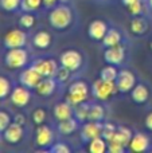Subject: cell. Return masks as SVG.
Returning <instances> with one entry per match:
<instances>
[{"mask_svg": "<svg viewBox=\"0 0 152 153\" xmlns=\"http://www.w3.org/2000/svg\"><path fill=\"white\" fill-rule=\"evenodd\" d=\"M73 22H74V11L72 5L59 1L50 10L48 24L55 31H66L72 27Z\"/></svg>", "mask_w": 152, "mask_h": 153, "instance_id": "cell-1", "label": "cell"}, {"mask_svg": "<svg viewBox=\"0 0 152 153\" xmlns=\"http://www.w3.org/2000/svg\"><path fill=\"white\" fill-rule=\"evenodd\" d=\"M90 94H92V87L85 81L78 79V81H74L69 85L66 101L69 103H72L73 106H77L78 103L88 101Z\"/></svg>", "mask_w": 152, "mask_h": 153, "instance_id": "cell-2", "label": "cell"}, {"mask_svg": "<svg viewBox=\"0 0 152 153\" xmlns=\"http://www.w3.org/2000/svg\"><path fill=\"white\" fill-rule=\"evenodd\" d=\"M30 53L24 47L10 48L4 55V65L10 70H22L28 65Z\"/></svg>", "mask_w": 152, "mask_h": 153, "instance_id": "cell-3", "label": "cell"}, {"mask_svg": "<svg viewBox=\"0 0 152 153\" xmlns=\"http://www.w3.org/2000/svg\"><path fill=\"white\" fill-rule=\"evenodd\" d=\"M118 93L116 82L112 81H105V79L98 78L93 82L92 85V95L96 98L97 101H108L109 98H112L113 95H116Z\"/></svg>", "mask_w": 152, "mask_h": 153, "instance_id": "cell-4", "label": "cell"}, {"mask_svg": "<svg viewBox=\"0 0 152 153\" xmlns=\"http://www.w3.org/2000/svg\"><path fill=\"white\" fill-rule=\"evenodd\" d=\"M59 65L66 69H69L72 73H77L81 70L83 65V56L82 53L75 48H69L65 50L59 56Z\"/></svg>", "mask_w": 152, "mask_h": 153, "instance_id": "cell-5", "label": "cell"}, {"mask_svg": "<svg viewBox=\"0 0 152 153\" xmlns=\"http://www.w3.org/2000/svg\"><path fill=\"white\" fill-rule=\"evenodd\" d=\"M28 42V35L23 28H13L10 30L3 38V45L7 50L18 47H26Z\"/></svg>", "mask_w": 152, "mask_h": 153, "instance_id": "cell-6", "label": "cell"}, {"mask_svg": "<svg viewBox=\"0 0 152 153\" xmlns=\"http://www.w3.org/2000/svg\"><path fill=\"white\" fill-rule=\"evenodd\" d=\"M42 76H55L59 69L58 62L54 58H38L30 65Z\"/></svg>", "mask_w": 152, "mask_h": 153, "instance_id": "cell-7", "label": "cell"}, {"mask_svg": "<svg viewBox=\"0 0 152 153\" xmlns=\"http://www.w3.org/2000/svg\"><path fill=\"white\" fill-rule=\"evenodd\" d=\"M10 101L15 108H26L31 102V89L23 86V85L12 87V91L10 94Z\"/></svg>", "mask_w": 152, "mask_h": 153, "instance_id": "cell-8", "label": "cell"}, {"mask_svg": "<svg viewBox=\"0 0 152 153\" xmlns=\"http://www.w3.org/2000/svg\"><path fill=\"white\" fill-rule=\"evenodd\" d=\"M54 144V132L48 125H39L35 130V145L39 149H50Z\"/></svg>", "mask_w": 152, "mask_h": 153, "instance_id": "cell-9", "label": "cell"}, {"mask_svg": "<svg viewBox=\"0 0 152 153\" xmlns=\"http://www.w3.org/2000/svg\"><path fill=\"white\" fill-rule=\"evenodd\" d=\"M116 86H117L118 93H131L132 89L136 86V75L128 69H123L118 71L117 79H116Z\"/></svg>", "mask_w": 152, "mask_h": 153, "instance_id": "cell-10", "label": "cell"}, {"mask_svg": "<svg viewBox=\"0 0 152 153\" xmlns=\"http://www.w3.org/2000/svg\"><path fill=\"white\" fill-rule=\"evenodd\" d=\"M108 30H109V26L107 22L102 19H94L88 26V36L89 39L94 40V42H102Z\"/></svg>", "mask_w": 152, "mask_h": 153, "instance_id": "cell-11", "label": "cell"}, {"mask_svg": "<svg viewBox=\"0 0 152 153\" xmlns=\"http://www.w3.org/2000/svg\"><path fill=\"white\" fill-rule=\"evenodd\" d=\"M104 61L109 65L121 66L125 61V47L123 45H116L112 47H107L104 51Z\"/></svg>", "mask_w": 152, "mask_h": 153, "instance_id": "cell-12", "label": "cell"}, {"mask_svg": "<svg viewBox=\"0 0 152 153\" xmlns=\"http://www.w3.org/2000/svg\"><path fill=\"white\" fill-rule=\"evenodd\" d=\"M1 136L7 144L16 145V144L22 143V140L24 138V126H22V125L12 121L10 124V126L1 133Z\"/></svg>", "mask_w": 152, "mask_h": 153, "instance_id": "cell-13", "label": "cell"}, {"mask_svg": "<svg viewBox=\"0 0 152 153\" xmlns=\"http://www.w3.org/2000/svg\"><path fill=\"white\" fill-rule=\"evenodd\" d=\"M43 76L37 71L32 66H28V67H24L22 69V73L19 74V83L23 85V86L28 87V89H35L37 85L40 82Z\"/></svg>", "mask_w": 152, "mask_h": 153, "instance_id": "cell-14", "label": "cell"}, {"mask_svg": "<svg viewBox=\"0 0 152 153\" xmlns=\"http://www.w3.org/2000/svg\"><path fill=\"white\" fill-rule=\"evenodd\" d=\"M101 132H102V122L86 121V122H83L82 126H81L80 136H81V140L88 144L90 140L101 136Z\"/></svg>", "mask_w": 152, "mask_h": 153, "instance_id": "cell-15", "label": "cell"}, {"mask_svg": "<svg viewBox=\"0 0 152 153\" xmlns=\"http://www.w3.org/2000/svg\"><path fill=\"white\" fill-rule=\"evenodd\" d=\"M58 85L59 82L55 79V76H43L34 90L39 97H51L57 91Z\"/></svg>", "mask_w": 152, "mask_h": 153, "instance_id": "cell-16", "label": "cell"}, {"mask_svg": "<svg viewBox=\"0 0 152 153\" xmlns=\"http://www.w3.org/2000/svg\"><path fill=\"white\" fill-rule=\"evenodd\" d=\"M53 116L57 121H63V120L72 118V117H74V106L72 103H69L67 101L58 102L53 108Z\"/></svg>", "mask_w": 152, "mask_h": 153, "instance_id": "cell-17", "label": "cell"}, {"mask_svg": "<svg viewBox=\"0 0 152 153\" xmlns=\"http://www.w3.org/2000/svg\"><path fill=\"white\" fill-rule=\"evenodd\" d=\"M150 138L147 134L144 133H135L131 138L128 148L129 151L136 152V153H142V152H147L150 149Z\"/></svg>", "mask_w": 152, "mask_h": 153, "instance_id": "cell-18", "label": "cell"}, {"mask_svg": "<svg viewBox=\"0 0 152 153\" xmlns=\"http://www.w3.org/2000/svg\"><path fill=\"white\" fill-rule=\"evenodd\" d=\"M31 43L38 50H46V48H48L51 46V43H53V36H51V34L48 31H46V30H39V31H37L32 35Z\"/></svg>", "mask_w": 152, "mask_h": 153, "instance_id": "cell-19", "label": "cell"}, {"mask_svg": "<svg viewBox=\"0 0 152 153\" xmlns=\"http://www.w3.org/2000/svg\"><path fill=\"white\" fill-rule=\"evenodd\" d=\"M80 124L81 122L75 117H72V118L63 120V121H58L57 130L61 136H70L80 129Z\"/></svg>", "mask_w": 152, "mask_h": 153, "instance_id": "cell-20", "label": "cell"}, {"mask_svg": "<svg viewBox=\"0 0 152 153\" xmlns=\"http://www.w3.org/2000/svg\"><path fill=\"white\" fill-rule=\"evenodd\" d=\"M131 98L135 103H145L150 98V90L144 83H136V86L132 89L131 91Z\"/></svg>", "mask_w": 152, "mask_h": 153, "instance_id": "cell-21", "label": "cell"}, {"mask_svg": "<svg viewBox=\"0 0 152 153\" xmlns=\"http://www.w3.org/2000/svg\"><path fill=\"white\" fill-rule=\"evenodd\" d=\"M121 42H123V34H121V31L115 28V27H112V28L108 30L107 35L104 36L101 43L107 48V47H112V46H116V45H120Z\"/></svg>", "mask_w": 152, "mask_h": 153, "instance_id": "cell-22", "label": "cell"}, {"mask_svg": "<svg viewBox=\"0 0 152 153\" xmlns=\"http://www.w3.org/2000/svg\"><path fill=\"white\" fill-rule=\"evenodd\" d=\"M132 136H133V133H132V130L129 128L117 126V130H116L115 136H113V138L110 141H116V143L121 144V145H124L127 148L129 145V143H131Z\"/></svg>", "mask_w": 152, "mask_h": 153, "instance_id": "cell-23", "label": "cell"}, {"mask_svg": "<svg viewBox=\"0 0 152 153\" xmlns=\"http://www.w3.org/2000/svg\"><path fill=\"white\" fill-rule=\"evenodd\" d=\"M86 149L90 153H105L108 151V141L102 136H98L89 141Z\"/></svg>", "mask_w": 152, "mask_h": 153, "instance_id": "cell-24", "label": "cell"}, {"mask_svg": "<svg viewBox=\"0 0 152 153\" xmlns=\"http://www.w3.org/2000/svg\"><path fill=\"white\" fill-rule=\"evenodd\" d=\"M105 120V108L101 103H90V110H89V120L88 121L94 122H104Z\"/></svg>", "mask_w": 152, "mask_h": 153, "instance_id": "cell-25", "label": "cell"}, {"mask_svg": "<svg viewBox=\"0 0 152 153\" xmlns=\"http://www.w3.org/2000/svg\"><path fill=\"white\" fill-rule=\"evenodd\" d=\"M90 103L89 101H85V102L78 103L77 106H74V117L81 122H86L89 120V110H90Z\"/></svg>", "mask_w": 152, "mask_h": 153, "instance_id": "cell-26", "label": "cell"}, {"mask_svg": "<svg viewBox=\"0 0 152 153\" xmlns=\"http://www.w3.org/2000/svg\"><path fill=\"white\" fill-rule=\"evenodd\" d=\"M148 30V23L142 16H133L131 20V32L133 35H143Z\"/></svg>", "mask_w": 152, "mask_h": 153, "instance_id": "cell-27", "label": "cell"}, {"mask_svg": "<svg viewBox=\"0 0 152 153\" xmlns=\"http://www.w3.org/2000/svg\"><path fill=\"white\" fill-rule=\"evenodd\" d=\"M118 71H120V70H117V66L108 63L107 66H104L101 70H100V78L105 79V81L116 82L117 75H118Z\"/></svg>", "mask_w": 152, "mask_h": 153, "instance_id": "cell-28", "label": "cell"}, {"mask_svg": "<svg viewBox=\"0 0 152 153\" xmlns=\"http://www.w3.org/2000/svg\"><path fill=\"white\" fill-rule=\"evenodd\" d=\"M37 24V16L34 12H23L19 16V26L23 30H31Z\"/></svg>", "mask_w": 152, "mask_h": 153, "instance_id": "cell-29", "label": "cell"}, {"mask_svg": "<svg viewBox=\"0 0 152 153\" xmlns=\"http://www.w3.org/2000/svg\"><path fill=\"white\" fill-rule=\"evenodd\" d=\"M11 91H12V85L11 81L4 75H0V101L5 100L10 97Z\"/></svg>", "mask_w": 152, "mask_h": 153, "instance_id": "cell-30", "label": "cell"}, {"mask_svg": "<svg viewBox=\"0 0 152 153\" xmlns=\"http://www.w3.org/2000/svg\"><path fill=\"white\" fill-rule=\"evenodd\" d=\"M43 5V0H22L20 10L23 12H37Z\"/></svg>", "mask_w": 152, "mask_h": 153, "instance_id": "cell-31", "label": "cell"}, {"mask_svg": "<svg viewBox=\"0 0 152 153\" xmlns=\"http://www.w3.org/2000/svg\"><path fill=\"white\" fill-rule=\"evenodd\" d=\"M22 0H0V8L4 12H16L20 10Z\"/></svg>", "mask_w": 152, "mask_h": 153, "instance_id": "cell-32", "label": "cell"}, {"mask_svg": "<svg viewBox=\"0 0 152 153\" xmlns=\"http://www.w3.org/2000/svg\"><path fill=\"white\" fill-rule=\"evenodd\" d=\"M31 120H32V122H34L37 126L43 125L46 122V120H47V111H46L43 108L34 109L32 113H31Z\"/></svg>", "mask_w": 152, "mask_h": 153, "instance_id": "cell-33", "label": "cell"}, {"mask_svg": "<svg viewBox=\"0 0 152 153\" xmlns=\"http://www.w3.org/2000/svg\"><path fill=\"white\" fill-rule=\"evenodd\" d=\"M116 130H117V126H116L113 122H102V132L101 136L105 138L107 141H110L115 136Z\"/></svg>", "mask_w": 152, "mask_h": 153, "instance_id": "cell-34", "label": "cell"}, {"mask_svg": "<svg viewBox=\"0 0 152 153\" xmlns=\"http://www.w3.org/2000/svg\"><path fill=\"white\" fill-rule=\"evenodd\" d=\"M72 74L73 73L70 71L69 69H66V67H63V66L59 65V69H58V71H57V74H55V79L59 82V85L67 83V82L70 81V78H72Z\"/></svg>", "mask_w": 152, "mask_h": 153, "instance_id": "cell-35", "label": "cell"}, {"mask_svg": "<svg viewBox=\"0 0 152 153\" xmlns=\"http://www.w3.org/2000/svg\"><path fill=\"white\" fill-rule=\"evenodd\" d=\"M12 122L11 114L5 110H0V134L10 126V124Z\"/></svg>", "mask_w": 152, "mask_h": 153, "instance_id": "cell-36", "label": "cell"}, {"mask_svg": "<svg viewBox=\"0 0 152 153\" xmlns=\"http://www.w3.org/2000/svg\"><path fill=\"white\" fill-rule=\"evenodd\" d=\"M48 151H50L51 153H70L72 148H70V146L67 145L66 143H62V141H59V143H54Z\"/></svg>", "mask_w": 152, "mask_h": 153, "instance_id": "cell-37", "label": "cell"}, {"mask_svg": "<svg viewBox=\"0 0 152 153\" xmlns=\"http://www.w3.org/2000/svg\"><path fill=\"white\" fill-rule=\"evenodd\" d=\"M127 8H128V12L131 13L132 16H139V15H142V12H143V0L133 3V4L128 5Z\"/></svg>", "mask_w": 152, "mask_h": 153, "instance_id": "cell-38", "label": "cell"}, {"mask_svg": "<svg viewBox=\"0 0 152 153\" xmlns=\"http://www.w3.org/2000/svg\"><path fill=\"white\" fill-rule=\"evenodd\" d=\"M125 151V146L116 141H108V152L110 153H123Z\"/></svg>", "mask_w": 152, "mask_h": 153, "instance_id": "cell-39", "label": "cell"}, {"mask_svg": "<svg viewBox=\"0 0 152 153\" xmlns=\"http://www.w3.org/2000/svg\"><path fill=\"white\" fill-rule=\"evenodd\" d=\"M12 121L16 122V124H19V125H22V126H26V124H27L26 122L27 118H26V116H24L23 113H16L15 116H13Z\"/></svg>", "mask_w": 152, "mask_h": 153, "instance_id": "cell-40", "label": "cell"}, {"mask_svg": "<svg viewBox=\"0 0 152 153\" xmlns=\"http://www.w3.org/2000/svg\"><path fill=\"white\" fill-rule=\"evenodd\" d=\"M144 124H145V128H147L148 130H151V132H152V111H151V113H148V114H147Z\"/></svg>", "mask_w": 152, "mask_h": 153, "instance_id": "cell-41", "label": "cell"}, {"mask_svg": "<svg viewBox=\"0 0 152 153\" xmlns=\"http://www.w3.org/2000/svg\"><path fill=\"white\" fill-rule=\"evenodd\" d=\"M59 3V0H43V7L45 8H53L54 5H57Z\"/></svg>", "mask_w": 152, "mask_h": 153, "instance_id": "cell-42", "label": "cell"}, {"mask_svg": "<svg viewBox=\"0 0 152 153\" xmlns=\"http://www.w3.org/2000/svg\"><path fill=\"white\" fill-rule=\"evenodd\" d=\"M136 1H140V0H121V3H123L125 7H128V5L133 4V3H136Z\"/></svg>", "mask_w": 152, "mask_h": 153, "instance_id": "cell-43", "label": "cell"}, {"mask_svg": "<svg viewBox=\"0 0 152 153\" xmlns=\"http://www.w3.org/2000/svg\"><path fill=\"white\" fill-rule=\"evenodd\" d=\"M148 5H150V8L152 10V0H148Z\"/></svg>", "mask_w": 152, "mask_h": 153, "instance_id": "cell-44", "label": "cell"}, {"mask_svg": "<svg viewBox=\"0 0 152 153\" xmlns=\"http://www.w3.org/2000/svg\"><path fill=\"white\" fill-rule=\"evenodd\" d=\"M150 47H151V50H152V40L150 42Z\"/></svg>", "mask_w": 152, "mask_h": 153, "instance_id": "cell-45", "label": "cell"}]
</instances>
